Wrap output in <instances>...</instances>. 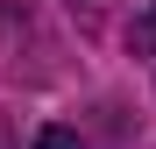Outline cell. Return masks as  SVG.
<instances>
[{
	"mask_svg": "<svg viewBox=\"0 0 156 149\" xmlns=\"http://www.w3.org/2000/svg\"><path fill=\"white\" fill-rule=\"evenodd\" d=\"M128 43H135V57H156V7L135 21V36H128Z\"/></svg>",
	"mask_w": 156,
	"mask_h": 149,
	"instance_id": "cell-1",
	"label": "cell"
},
{
	"mask_svg": "<svg viewBox=\"0 0 156 149\" xmlns=\"http://www.w3.org/2000/svg\"><path fill=\"white\" fill-rule=\"evenodd\" d=\"M36 149H85V142H78L71 128H43V135H36Z\"/></svg>",
	"mask_w": 156,
	"mask_h": 149,
	"instance_id": "cell-2",
	"label": "cell"
}]
</instances>
